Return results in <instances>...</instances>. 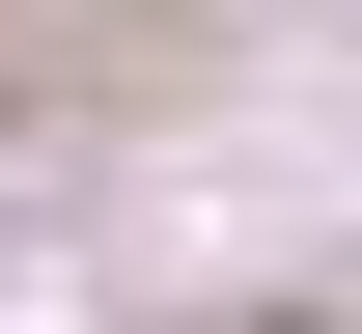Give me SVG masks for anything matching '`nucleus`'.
I'll list each match as a JSON object with an SVG mask.
<instances>
[{"label": "nucleus", "mask_w": 362, "mask_h": 334, "mask_svg": "<svg viewBox=\"0 0 362 334\" xmlns=\"http://www.w3.org/2000/svg\"><path fill=\"white\" fill-rule=\"evenodd\" d=\"M279 334H307V306H279Z\"/></svg>", "instance_id": "1"}]
</instances>
